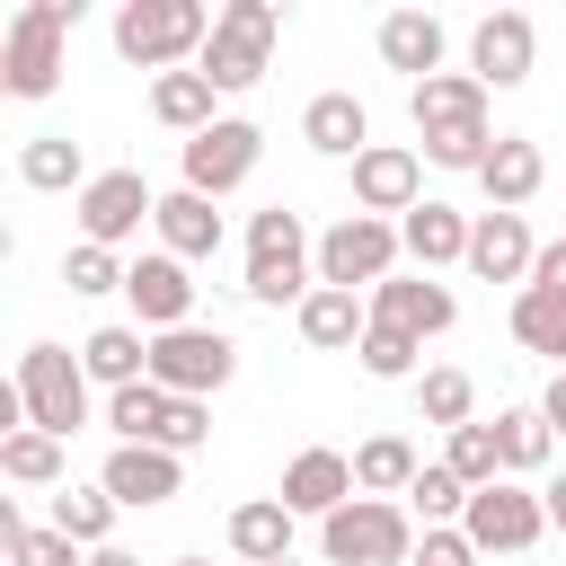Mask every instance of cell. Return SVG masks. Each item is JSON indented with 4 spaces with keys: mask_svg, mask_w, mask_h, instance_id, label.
I'll use <instances>...</instances> for the list:
<instances>
[{
    "mask_svg": "<svg viewBox=\"0 0 566 566\" xmlns=\"http://www.w3.org/2000/svg\"><path fill=\"white\" fill-rule=\"evenodd\" d=\"M371 327H398V336H442L451 318H460V301H451V283H433V274H389V283H371Z\"/></svg>",
    "mask_w": 566,
    "mask_h": 566,
    "instance_id": "15",
    "label": "cell"
},
{
    "mask_svg": "<svg viewBox=\"0 0 566 566\" xmlns=\"http://www.w3.org/2000/svg\"><path fill=\"white\" fill-rule=\"evenodd\" d=\"M18 398H27V424L35 433L71 442L88 424V371H80V354L71 345H27L18 354Z\"/></svg>",
    "mask_w": 566,
    "mask_h": 566,
    "instance_id": "7",
    "label": "cell"
},
{
    "mask_svg": "<svg viewBox=\"0 0 566 566\" xmlns=\"http://www.w3.org/2000/svg\"><path fill=\"white\" fill-rule=\"evenodd\" d=\"M539 424L566 433V371H548V389H539Z\"/></svg>",
    "mask_w": 566,
    "mask_h": 566,
    "instance_id": "45",
    "label": "cell"
},
{
    "mask_svg": "<svg viewBox=\"0 0 566 566\" xmlns=\"http://www.w3.org/2000/svg\"><path fill=\"white\" fill-rule=\"evenodd\" d=\"M531 62H539V27H531L522 9H486V18L469 27V80H478V88H522Z\"/></svg>",
    "mask_w": 566,
    "mask_h": 566,
    "instance_id": "13",
    "label": "cell"
},
{
    "mask_svg": "<svg viewBox=\"0 0 566 566\" xmlns=\"http://www.w3.org/2000/svg\"><path fill=\"white\" fill-rule=\"evenodd\" d=\"M150 230H159V248L177 256V265H195V256H212L221 248V212L203 203V195H159V212H150Z\"/></svg>",
    "mask_w": 566,
    "mask_h": 566,
    "instance_id": "23",
    "label": "cell"
},
{
    "mask_svg": "<svg viewBox=\"0 0 566 566\" xmlns=\"http://www.w3.org/2000/svg\"><path fill=\"white\" fill-rule=\"evenodd\" d=\"M256 150H265V133H256L248 115H221V124H203V133L186 142V195L221 203L230 186H248V177H256Z\"/></svg>",
    "mask_w": 566,
    "mask_h": 566,
    "instance_id": "11",
    "label": "cell"
},
{
    "mask_svg": "<svg viewBox=\"0 0 566 566\" xmlns=\"http://www.w3.org/2000/svg\"><path fill=\"white\" fill-rule=\"evenodd\" d=\"M18 539H27V522H18V495H0V557H18Z\"/></svg>",
    "mask_w": 566,
    "mask_h": 566,
    "instance_id": "47",
    "label": "cell"
},
{
    "mask_svg": "<svg viewBox=\"0 0 566 566\" xmlns=\"http://www.w3.org/2000/svg\"><path fill=\"white\" fill-rule=\"evenodd\" d=\"M416 416H424V424H442V433L478 424V380H469L460 363H433V371L416 380Z\"/></svg>",
    "mask_w": 566,
    "mask_h": 566,
    "instance_id": "30",
    "label": "cell"
},
{
    "mask_svg": "<svg viewBox=\"0 0 566 566\" xmlns=\"http://www.w3.org/2000/svg\"><path fill=\"white\" fill-rule=\"evenodd\" d=\"M212 97H221V88H212L203 71H159V80H150V115H159L168 133H186V142H195L203 124H221Z\"/></svg>",
    "mask_w": 566,
    "mask_h": 566,
    "instance_id": "26",
    "label": "cell"
},
{
    "mask_svg": "<svg viewBox=\"0 0 566 566\" xmlns=\"http://www.w3.org/2000/svg\"><path fill=\"white\" fill-rule=\"evenodd\" d=\"M0 97H9V53H0Z\"/></svg>",
    "mask_w": 566,
    "mask_h": 566,
    "instance_id": "51",
    "label": "cell"
},
{
    "mask_svg": "<svg viewBox=\"0 0 566 566\" xmlns=\"http://www.w3.org/2000/svg\"><path fill=\"white\" fill-rule=\"evenodd\" d=\"M124 301H133V318L159 327V336H168V327H195V274H186L168 248L124 265Z\"/></svg>",
    "mask_w": 566,
    "mask_h": 566,
    "instance_id": "17",
    "label": "cell"
},
{
    "mask_svg": "<svg viewBox=\"0 0 566 566\" xmlns=\"http://www.w3.org/2000/svg\"><path fill=\"white\" fill-rule=\"evenodd\" d=\"M407 566H478V548H469V539H460V531H424V539H416V557H407Z\"/></svg>",
    "mask_w": 566,
    "mask_h": 566,
    "instance_id": "43",
    "label": "cell"
},
{
    "mask_svg": "<svg viewBox=\"0 0 566 566\" xmlns=\"http://www.w3.org/2000/svg\"><path fill=\"white\" fill-rule=\"evenodd\" d=\"M274 44H283V9H274V0H230V9H212V35H203L195 71L230 97V88H256V80H265Z\"/></svg>",
    "mask_w": 566,
    "mask_h": 566,
    "instance_id": "4",
    "label": "cell"
},
{
    "mask_svg": "<svg viewBox=\"0 0 566 566\" xmlns=\"http://www.w3.org/2000/svg\"><path fill=\"white\" fill-rule=\"evenodd\" d=\"M513 336L566 371V292H539V283H522V292H513Z\"/></svg>",
    "mask_w": 566,
    "mask_h": 566,
    "instance_id": "31",
    "label": "cell"
},
{
    "mask_svg": "<svg viewBox=\"0 0 566 566\" xmlns=\"http://www.w3.org/2000/svg\"><path fill=\"white\" fill-rule=\"evenodd\" d=\"M9 433H27V398H18V380H0V442Z\"/></svg>",
    "mask_w": 566,
    "mask_h": 566,
    "instance_id": "46",
    "label": "cell"
},
{
    "mask_svg": "<svg viewBox=\"0 0 566 566\" xmlns=\"http://www.w3.org/2000/svg\"><path fill=\"white\" fill-rule=\"evenodd\" d=\"M557 248H566V239H557Z\"/></svg>",
    "mask_w": 566,
    "mask_h": 566,
    "instance_id": "54",
    "label": "cell"
},
{
    "mask_svg": "<svg viewBox=\"0 0 566 566\" xmlns=\"http://www.w3.org/2000/svg\"><path fill=\"white\" fill-rule=\"evenodd\" d=\"M230 371H239V345L221 327H168V336H150V380L168 398H212Z\"/></svg>",
    "mask_w": 566,
    "mask_h": 566,
    "instance_id": "10",
    "label": "cell"
},
{
    "mask_svg": "<svg viewBox=\"0 0 566 566\" xmlns=\"http://www.w3.org/2000/svg\"><path fill=\"white\" fill-rule=\"evenodd\" d=\"M80 371H88V380H106V389L150 380V345H142V327H97V336L80 345Z\"/></svg>",
    "mask_w": 566,
    "mask_h": 566,
    "instance_id": "27",
    "label": "cell"
},
{
    "mask_svg": "<svg viewBox=\"0 0 566 566\" xmlns=\"http://www.w3.org/2000/svg\"><path fill=\"white\" fill-rule=\"evenodd\" d=\"M62 283H71V292H124V265H115V248H88V239H80V248L62 256Z\"/></svg>",
    "mask_w": 566,
    "mask_h": 566,
    "instance_id": "40",
    "label": "cell"
},
{
    "mask_svg": "<svg viewBox=\"0 0 566 566\" xmlns=\"http://www.w3.org/2000/svg\"><path fill=\"white\" fill-rule=\"evenodd\" d=\"M9 248H18V239H9V221H0V265H9Z\"/></svg>",
    "mask_w": 566,
    "mask_h": 566,
    "instance_id": "50",
    "label": "cell"
},
{
    "mask_svg": "<svg viewBox=\"0 0 566 566\" xmlns=\"http://www.w3.org/2000/svg\"><path fill=\"white\" fill-rule=\"evenodd\" d=\"M203 35H212L203 0H124L115 9V53L142 62V71H195Z\"/></svg>",
    "mask_w": 566,
    "mask_h": 566,
    "instance_id": "3",
    "label": "cell"
},
{
    "mask_svg": "<svg viewBox=\"0 0 566 566\" xmlns=\"http://www.w3.org/2000/svg\"><path fill=\"white\" fill-rule=\"evenodd\" d=\"M80 27V0H27L0 35L9 53V97H53L62 88V35Z\"/></svg>",
    "mask_w": 566,
    "mask_h": 566,
    "instance_id": "6",
    "label": "cell"
},
{
    "mask_svg": "<svg viewBox=\"0 0 566 566\" xmlns=\"http://www.w3.org/2000/svg\"><path fill=\"white\" fill-rule=\"evenodd\" d=\"M539 531H548V504H539L522 478L478 486L469 513H460V539H469L478 557H522V548H539Z\"/></svg>",
    "mask_w": 566,
    "mask_h": 566,
    "instance_id": "9",
    "label": "cell"
},
{
    "mask_svg": "<svg viewBox=\"0 0 566 566\" xmlns=\"http://www.w3.org/2000/svg\"><path fill=\"white\" fill-rule=\"evenodd\" d=\"M371 44H380V62L407 71V80H433V71H442V18H433V9H389Z\"/></svg>",
    "mask_w": 566,
    "mask_h": 566,
    "instance_id": "22",
    "label": "cell"
},
{
    "mask_svg": "<svg viewBox=\"0 0 566 566\" xmlns=\"http://www.w3.org/2000/svg\"><path fill=\"white\" fill-rule=\"evenodd\" d=\"M416 469H424V460H416L407 433H371V442L354 451V495H407Z\"/></svg>",
    "mask_w": 566,
    "mask_h": 566,
    "instance_id": "28",
    "label": "cell"
},
{
    "mask_svg": "<svg viewBox=\"0 0 566 566\" xmlns=\"http://www.w3.org/2000/svg\"><path fill=\"white\" fill-rule=\"evenodd\" d=\"M495 451H504V478H531V469H548L557 433L539 424V407H504L495 416Z\"/></svg>",
    "mask_w": 566,
    "mask_h": 566,
    "instance_id": "33",
    "label": "cell"
},
{
    "mask_svg": "<svg viewBox=\"0 0 566 566\" xmlns=\"http://www.w3.org/2000/svg\"><path fill=\"white\" fill-rule=\"evenodd\" d=\"M442 469H451V478H460L469 495H478V486H495V478H504L495 424H460V433H451V451H442Z\"/></svg>",
    "mask_w": 566,
    "mask_h": 566,
    "instance_id": "37",
    "label": "cell"
},
{
    "mask_svg": "<svg viewBox=\"0 0 566 566\" xmlns=\"http://www.w3.org/2000/svg\"><path fill=\"white\" fill-rule=\"evenodd\" d=\"M539 504H548V531H566V478H548V486H539Z\"/></svg>",
    "mask_w": 566,
    "mask_h": 566,
    "instance_id": "48",
    "label": "cell"
},
{
    "mask_svg": "<svg viewBox=\"0 0 566 566\" xmlns=\"http://www.w3.org/2000/svg\"><path fill=\"white\" fill-rule=\"evenodd\" d=\"M398 248H407L424 274H433V265H460V256H469V212H451V203L424 195V203L398 221Z\"/></svg>",
    "mask_w": 566,
    "mask_h": 566,
    "instance_id": "24",
    "label": "cell"
},
{
    "mask_svg": "<svg viewBox=\"0 0 566 566\" xmlns=\"http://www.w3.org/2000/svg\"><path fill=\"white\" fill-rule=\"evenodd\" d=\"M0 478H9V486H62V442L35 433V424L9 433V442H0Z\"/></svg>",
    "mask_w": 566,
    "mask_h": 566,
    "instance_id": "36",
    "label": "cell"
},
{
    "mask_svg": "<svg viewBox=\"0 0 566 566\" xmlns=\"http://www.w3.org/2000/svg\"><path fill=\"white\" fill-rule=\"evenodd\" d=\"M168 566H212V557H168Z\"/></svg>",
    "mask_w": 566,
    "mask_h": 566,
    "instance_id": "52",
    "label": "cell"
},
{
    "mask_svg": "<svg viewBox=\"0 0 566 566\" xmlns=\"http://www.w3.org/2000/svg\"><path fill=\"white\" fill-rule=\"evenodd\" d=\"M9 566H88V557H80V548L44 522V531H27V539H18V557H9Z\"/></svg>",
    "mask_w": 566,
    "mask_h": 566,
    "instance_id": "42",
    "label": "cell"
},
{
    "mask_svg": "<svg viewBox=\"0 0 566 566\" xmlns=\"http://www.w3.org/2000/svg\"><path fill=\"white\" fill-rule=\"evenodd\" d=\"M97 486L115 495V513L133 504V513H150V504H168L177 486H186V460L177 451H159V442H115L106 451V469H97Z\"/></svg>",
    "mask_w": 566,
    "mask_h": 566,
    "instance_id": "16",
    "label": "cell"
},
{
    "mask_svg": "<svg viewBox=\"0 0 566 566\" xmlns=\"http://www.w3.org/2000/svg\"><path fill=\"white\" fill-rule=\"evenodd\" d=\"M531 283H539V292H566V248H557V239L531 256Z\"/></svg>",
    "mask_w": 566,
    "mask_h": 566,
    "instance_id": "44",
    "label": "cell"
},
{
    "mask_svg": "<svg viewBox=\"0 0 566 566\" xmlns=\"http://www.w3.org/2000/svg\"><path fill=\"white\" fill-rule=\"evenodd\" d=\"M407 504L424 513V531H451V522L469 513V486H460L442 460H424V469H416V486H407Z\"/></svg>",
    "mask_w": 566,
    "mask_h": 566,
    "instance_id": "38",
    "label": "cell"
},
{
    "mask_svg": "<svg viewBox=\"0 0 566 566\" xmlns=\"http://www.w3.org/2000/svg\"><path fill=\"white\" fill-rule=\"evenodd\" d=\"M150 212H159V195L142 186V168H97V177L80 186V239H88V248H124Z\"/></svg>",
    "mask_w": 566,
    "mask_h": 566,
    "instance_id": "12",
    "label": "cell"
},
{
    "mask_svg": "<svg viewBox=\"0 0 566 566\" xmlns=\"http://www.w3.org/2000/svg\"><path fill=\"white\" fill-rule=\"evenodd\" d=\"M398 221H371V212H345L336 230H318V248H310V265H318V283L327 292H371V283H389L398 274Z\"/></svg>",
    "mask_w": 566,
    "mask_h": 566,
    "instance_id": "8",
    "label": "cell"
},
{
    "mask_svg": "<svg viewBox=\"0 0 566 566\" xmlns=\"http://www.w3.org/2000/svg\"><path fill=\"white\" fill-rule=\"evenodd\" d=\"M256 310H301L310 292H318V265H310V230H301V212H283V203H265L256 221H248V283H239Z\"/></svg>",
    "mask_w": 566,
    "mask_h": 566,
    "instance_id": "2",
    "label": "cell"
},
{
    "mask_svg": "<svg viewBox=\"0 0 566 566\" xmlns=\"http://www.w3.org/2000/svg\"><path fill=\"white\" fill-rule=\"evenodd\" d=\"M230 548H239L248 566H274V557H292V513H283V495H256V504H239V513H230Z\"/></svg>",
    "mask_w": 566,
    "mask_h": 566,
    "instance_id": "29",
    "label": "cell"
},
{
    "mask_svg": "<svg viewBox=\"0 0 566 566\" xmlns=\"http://www.w3.org/2000/svg\"><path fill=\"white\" fill-rule=\"evenodd\" d=\"M531 256H539V248H531V221H522V212H478V221H469V256H460V265H469L478 283H522Z\"/></svg>",
    "mask_w": 566,
    "mask_h": 566,
    "instance_id": "19",
    "label": "cell"
},
{
    "mask_svg": "<svg viewBox=\"0 0 566 566\" xmlns=\"http://www.w3.org/2000/svg\"><path fill=\"white\" fill-rule=\"evenodd\" d=\"M292 318H301V345H318V354H345V345H363V327H371L363 292H327V283H318Z\"/></svg>",
    "mask_w": 566,
    "mask_h": 566,
    "instance_id": "25",
    "label": "cell"
},
{
    "mask_svg": "<svg viewBox=\"0 0 566 566\" xmlns=\"http://www.w3.org/2000/svg\"><path fill=\"white\" fill-rule=\"evenodd\" d=\"M407 106H416V133H424V159H433V168H478V159L495 150L486 88H478L469 71H433V80H416Z\"/></svg>",
    "mask_w": 566,
    "mask_h": 566,
    "instance_id": "1",
    "label": "cell"
},
{
    "mask_svg": "<svg viewBox=\"0 0 566 566\" xmlns=\"http://www.w3.org/2000/svg\"><path fill=\"white\" fill-rule=\"evenodd\" d=\"M195 442H212V407L203 398H168V424H159V451H195Z\"/></svg>",
    "mask_w": 566,
    "mask_h": 566,
    "instance_id": "41",
    "label": "cell"
},
{
    "mask_svg": "<svg viewBox=\"0 0 566 566\" xmlns=\"http://www.w3.org/2000/svg\"><path fill=\"white\" fill-rule=\"evenodd\" d=\"M88 566H142V557H133V548H115V539H106V548H88Z\"/></svg>",
    "mask_w": 566,
    "mask_h": 566,
    "instance_id": "49",
    "label": "cell"
},
{
    "mask_svg": "<svg viewBox=\"0 0 566 566\" xmlns=\"http://www.w3.org/2000/svg\"><path fill=\"white\" fill-rule=\"evenodd\" d=\"M539 177H548V159H539V142H522V133H495V150L478 159L486 212H522V203L539 195Z\"/></svg>",
    "mask_w": 566,
    "mask_h": 566,
    "instance_id": "21",
    "label": "cell"
},
{
    "mask_svg": "<svg viewBox=\"0 0 566 566\" xmlns=\"http://www.w3.org/2000/svg\"><path fill=\"white\" fill-rule=\"evenodd\" d=\"M53 531H62L71 548H106V531H115V495H106V486H62V495H53Z\"/></svg>",
    "mask_w": 566,
    "mask_h": 566,
    "instance_id": "34",
    "label": "cell"
},
{
    "mask_svg": "<svg viewBox=\"0 0 566 566\" xmlns=\"http://www.w3.org/2000/svg\"><path fill=\"white\" fill-rule=\"evenodd\" d=\"M424 203V159L407 150V142H371L363 159H354V212H371V221H407Z\"/></svg>",
    "mask_w": 566,
    "mask_h": 566,
    "instance_id": "14",
    "label": "cell"
},
{
    "mask_svg": "<svg viewBox=\"0 0 566 566\" xmlns=\"http://www.w3.org/2000/svg\"><path fill=\"white\" fill-rule=\"evenodd\" d=\"M354 354H363V371H371V380H407L424 345H416V336H398V327H363V345H354Z\"/></svg>",
    "mask_w": 566,
    "mask_h": 566,
    "instance_id": "39",
    "label": "cell"
},
{
    "mask_svg": "<svg viewBox=\"0 0 566 566\" xmlns=\"http://www.w3.org/2000/svg\"><path fill=\"white\" fill-rule=\"evenodd\" d=\"M18 177H27L35 195H62V186H88V159H80L71 133H35V142L18 150Z\"/></svg>",
    "mask_w": 566,
    "mask_h": 566,
    "instance_id": "32",
    "label": "cell"
},
{
    "mask_svg": "<svg viewBox=\"0 0 566 566\" xmlns=\"http://www.w3.org/2000/svg\"><path fill=\"white\" fill-rule=\"evenodd\" d=\"M274 566H292V557H274Z\"/></svg>",
    "mask_w": 566,
    "mask_h": 566,
    "instance_id": "53",
    "label": "cell"
},
{
    "mask_svg": "<svg viewBox=\"0 0 566 566\" xmlns=\"http://www.w3.org/2000/svg\"><path fill=\"white\" fill-rule=\"evenodd\" d=\"M301 142H310L318 159H363V150H371V115H363V97L318 88V97L301 106Z\"/></svg>",
    "mask_w": 566,
    "mask_h": 566,
    "instance_id": "20",
    "label": "cell"
},
{
    "mask_svg": "<svg viewBox=\"0 0 566 566\" xmlns=\"http://www.w3.org/2000/svg\"><path fill=\"white\" fill-rule=\"evenodd\" d=\"M106 424H115V442H159V424H168V389H159V380L106 389Z\"/></svg>",
    "mask_w": 566,
    "mask_h": 566,
    "instance_id": "35",
    "label": "cell"
},
{
    "mask_svg": "<svg viewBox=\"0 0 566 566\" xmlns=\"http://www.w3.org/2000/svg\"><path fill=\"white\" fill-rule=\"evenodd\" d=\"M318 548H327V566H407L416 557V522L389 495H354V504H336L318 522Z\"/></svg>",
    "mask_w": 566,
    "mask_h": 566,
    "instance_id": "5",
    "label": "cell"
},
{
    "mask_svg": "<svg viewBox=\"0 0 566 566\" xmlns=\"http://www.w3.org/2000/svg\"><path fill=\"white\" fill-rule=\"evenodd\" d=\"M336 504H354V460L345 451H327V442H310V451H292V469H283V513L301 522H327Z\"/></svg>",
    "mask_w": 566,
    "mask_h": 566,
    "instance_id": "18",
    "label": "cell"
}]
</instances>
